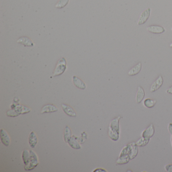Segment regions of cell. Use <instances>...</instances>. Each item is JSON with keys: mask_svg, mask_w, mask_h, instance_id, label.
Masks as SVG:
<instances>
[{"mask_svg": "<svg viewBox=\"0 0 172 172\" xmlns=\"http://www.w3.org/2000/svg\"><path fill=\"white\" fill-rule=\"evenodd\" d=\"M68 143L70 146L73 149H80L81 148V146L74 136H71L69 140H68Z\"/></svg>", "mask_w": 172, "mask_h": 172, "instance_id": "obj_16", "label": "cell"}, {"mask_svg": "<svg viewBox=\"0 0 172 172\" xmlns=\"http://www.w3.org/2000/svg\"><path fill=\"white\" fill-rule=\"evenodd\" d=\"M7 115V116H9V117H17V116H18L20 114L16 111V110H10L9 111H8Z\"/></svg>", "mask_w": 172, "mask_h": 172, "instance_id": "obj_24", "label": "cell"}, {"mask_svg": "<svg viewBox=\"0 0 172 172\" xmlns=\"http://www.w3.org/2000/svg\"><path fill=\"white\" fill-rule=\"evenodd\" d=\"M62 108L64 113L68 116L71 117H76L77 116L76 113L72 108L68 104H62Z\"/></svg>", "mask_w": 172, "mask_h": 172, "instance_id": "obj_10", "label": "cell"}, {"mask_svg": "<svg viewBox=\"0 0 172 172\" xmlns=\"http://www.w3.org/2000/svg\"><path fill=\"white\" fill-rule=\"evenodd\" d=\"M69 0H59L58 3L56 5V7L58 9H62L65 7L68 4Z\"/></svg>", "mask_w": 172, "mask_h": 172, "instance_id": "obj_23", "label": "cell"}, {"mask_svg": "<svg viewBox=\"0 0 172 172\" xmlns=\"http://www.w3.org/2000/svg\"><path fill=\"white\" fill-rule=\"evenodd\" d=\"M168 131L169 132L170 134L171 135V145L172 146V123H170L168 125Z\"/></svg>", "mask_w": 172, "mask_h": 172, "instance_id": "obj_26", "label": "cell"}, {"mask_svg": "<svg viewBox=\"0 0 172 172\" xmlns=\"http://www.w3.org/2000/svg\"><path fill=\"white\" fill-rule=\"evenodd\" d=\"M130 147V159H133L136 158L138 153V146L134 142L129 143Z\"/></svg>", "mask_w": 172, "mask_h": 172, "instance_id": "obj_11", "label": "cell"}, {"mask_svg": "<svg viewBox=\"0 0 172 172\" xmlns=\"http://www.w3.org/2000/svg\"><path fill=\"white\" fill-rule=\"evenodd\" d=\"M166 93L169 94H172V86L170 87L167 90Z\"/></svg>", "mask_w": 172, "mask_h": 172, "instance_id": "obj_27", "label": "cell"}, {"mask_svg": "<svg viewBox=\"0 0 172 172\" xmlns=\"http://www.w3.org/2000/svg\"><path fill=\"white\" fill-rule=\"evenodd\" d=\"M130 145L128 144L122 148L120 152L119 159L117 161L118 165H124L129 163L130 160Z\"/></svg>", "mask_w": 172, "mask_h": 172, "instance_id": "obj_2", "label": "cell"}, {"mask_svg": "<svg viewBox=\"0 0 172 172\" xmlns=\"http://www.w3.org/2000/svg\"><path fill=\"white\" fill-rule=\"evenodd\" d=\"M38 137L35 132L32 131L29 135L28 142L31 148H35L38 143Z\"/></svg>", "mask_w": 172, "mask_h": 172, "instance_id": "obj_17", "label": "cell"}, {"mask_svg": "<svg viewBox=\"0 0 172 172\" xmlns=\"http://www.w3.org/2000/svg\"><path fill=\"white\" fill-rule=\"evenodd\" d=\"M165 169L168 172H172V164L167 165L165 166Z\"/></svg>", "mask_w": 172, "mask_h": 172, "instance_id": "obj_25", "label": "cell"}, {"mask_svg": "<svg viewBox=\"0 0 172 172\" xmlns=\"http://www.w3.org/2000/svg\"><path fill=\"white\" fill-rule=\"evenodd\" d=\"M163 83V77L162 75H159L158 77V78L156 79V80H155L152 84L151 87L150 91L151 93H154L156 90H158L159 88H161Z\"/></svg>", "mask_w": 172, "mask_h": 172, "instance_id": "obj_6", "label": "cell"}, {"mask_svg": "<svg viewBox=\"0 0 172 172\" xmlns=\"http://www.w3.org/2000/svg\"><path fill=\"white\" fill-rule=\"evenodd\" d=\"M142 69L141 63L139 62L134 67L131 69L128 72V75L130 76L136 75L140 72Z\"/></svg>", "mask_w": 172, "mask_h": 172, "instance_id": "obj_15", "label": "cell"}, {"mask_svg": "<svg viewBox=\"0 0 172 172\" xmlns=\"http://www.w3.org/2000/svg\"><path fill=\"white\" fill-rule=\"evenodd\" d=\"M58 111V108L54 104H46L44 106L41 111V114L44 113H54Z\"/></svg>", "mask_w": 172, "mask_h": 172, "instance_id": "obj_14", "label": "cell"}, {"mask_svg": "<svg viewBox=\"0 0 172 172\" xmlns=\"http://www.w3.org/2000/svg\"><path fill=\"white\" fill-rule=\"evenodd\" d=\"M145 97V90L141 86L138 87L137 92L136 93L135 100L136 103L137 104H140L141 103Z\"/></svg>", "mask_w": 172, "mask_h": 172, "instance_id": "obj_13", "label": "cell"}, {"mask_svg": "<svg viewBox=\"0 0 172 172\" xmlns=\"http://www.w3.org/2000/svg\"><path fill=\"white\" fill-rule=\"evenodd\" d=\"M147 31L153 34H161L165 32V28L163 26L159 25H151L147 27Z\"/></svg>", "mask_w": 172, "mask_h": 172, "instance_id": "obj_8", "label": "cell"}, {"mask_svg": "<svg viewBox=\"0 0 172 172\" xmlns=\"http://www.w3.org/2000/svg\"><path fill=\"white\" fill-rule=\"evenodd\" d=\"M149 138H146L142 137L141 138L138 140L136 141V144L138 147H143V146H146L148 143H149Z\"/></svg>", "mask_w": 172, "mask_h": 172, "instance_id": "obj_22", "label": "cell"}, {"mask_svg": "<svg viewBox=\"0 0 172 172\" xmlns=\"http://www.w3.org/2000/svg\"><path fill=\"white\" fill-rule=\"evenodd\" d=\"M17 42L26 46H33L34 45V43H33L32 41L29 38L25 36L19 38Z\"/></svg>", "mask_w": 172, "mask_h": 172, "instance_id": "obj_18", "label": "cell"}, {"mask_svg": "<svg viewBox=\"0 0 172 172\" xmlns=\"http://www.w3.org/2000/svg\"><path fill=\"white\" fill-rule=\"evenodd\" d=\"M170 48H172V42H171V44L170 45Z\"/></svg>", "mask_w": 172, "mask_h": 172, "instance_id": "obj_29", "label": "cell"}, {"mask_svg": "<svg viewBox=\"0 0 172 172\" xmlns=\"http://www.w3.org/2000/svg\"><path fill=\"white\" fill-rule=\"evenodd\" d=\"M151 9L148 8L145 11L142 12L139 16V19L137 22L138 25H141L146 23L148 19H149L151 15Z\"/></svg>", "mask_w": 172, "mask_h": 172, "instance_id": "obj_5", "label": "cell"}, {"mask_svg": "<svg viewBox=\"0 0 172 172\" xmlns=\"http://www.w3.org/2000/svg\"><path fill=\"white\" fill-rule=\"evenodd\" d=\"M31 158V152L30 151L24 150L22 153V159L23 163H24L25 166L27 165L29 163V160Z\"/></svg>", "mask_w": 172, "mask_h": 172, "instance_id": "obj_19", "label": "cell"}, {"mask_svg": "<svg viewBox=\"0 0 172 172\" xmlns=\"http://www.w3.org/2000/svg\"><path fill=\"white\" fill-rule=\"evenodd\" d=\"M30 152H31V158L29 163L27 166L24 167L25 170L26 171L32 170L38 166V165L39 163L38 156L36 155V153L31 150L30 151Z\"/></svg>", "mask_w": 172, "mask_h": 172, "instance_id": "obj_4", "label": "cell"}, {"mask_svg": "<svg viewBox=\"0 0 172 172\" xmlns=\"http://www.w3.org/2000/svg\"><path fill=\"white\" fill-rule=\"evenodd\" d=\"M155 133V127L153 124H151L142 133V137L150 139L154 135Z\"/></svg>", "mask_w": 172, "mask_h": 172, "instance_id": "obj_7", "label": "cell"}, {"mask_svg": "<svg viewBox=\"0 0 172 172\" xmlns=\"http://www.w3.org/2000/svg\"></svg>", "mask_w": 172, "mask_h": 172, "instance_id": "obj_30", "label": "cell"}, {"mask_svg": "<svg viewBox=\"0 0 172 172\" xmlns=\"http://www.w3.org/2000/svg\"><path fill=\"white\" fill-rule=\"evenodd\" d=\"M98 171H100V172H107V171H106L105 170L103 169H96V170L93 171V172H98Z\"/></svg>", "mask_w": 172, "mask_h": 172, "instance_id": "obj_28", "label": "cell"}, {"mask_svg": "<svg viewBox=\"0 0 172 172\" xmlns=\"http://www.w3.org/2000/svg\"><path fill=\"white\" fill-rule=\"evenodd\" d=\"M73 82L74 83V86L80 89V90H84L86 88V86L85 83L78 78L76 76H73L72 77Z\"/></svg>", "mask_w": 172, "mask_h": 172, "instance_id": "obj_12", "label": "cell"}, {"mask_svg": "<svg viewBox=\"0 0 172 172\" xmlns=\"http://www.w3.org/2000/svg\"><path fill=\"white\" fill-rule=\"evenodd\" d=\"M1 139L3 145L6 146H9L10 143L11 139L10 136L8 134L7 132L4 130L2 129L1 130Z\"/></svg>", "mask_w": 172, "mask_h": 172, "instance_id": "obj_9", "label": "cell"}, {"mask_svg": "<svg viewBox=\"0 0 172 172\" xmlns=\"http://www.w3.org/2000/svg\"><path fill=\"white\" fill-rule=\"evenodd\" d=\"M72 136V132L71 129L68 126H66L64 131V140L65 142H68V140Z\"/></svg>", "mask_w": 172, "mask_h": 172, "instance_id": "obj_21", "label": "cell"}, {"mask_svg": "<svg viewBox=\"0 0 172 172\" xmlns=\"http://www.w3.org/2000/svg\"><path fill=\"white\" fill-rule=\"evenodd\" d=\"M156 103V100H152L151 98H146L143 101V104L147 108H151L154 107Z\"/></svg>", "mask_w": 172, "mask_h": 172, "instance_id": "obj_20", "label": "cell"}, {"mask_svg": "<svg viewBox=\"0 0 172 172\" xmlns=\"http://www.w3.org/2000/svg\"><path fill=\"white\" fill-rule=\"evenodd\" d=\"M67 63L66 59L64 58H62L59 60L55 68L53 77L58 76L61 75L65 72L67 68Z\"/></svg>", "mask_w": 172, "mask_h": 172, "instance_id": "obj_3", "label": "cell"}, {"mask_svg": "<svg viewBox=\"0 0 172 172\" xmlns=\"http://www.w3.org/2000/svg\"><path fill=\"white\" fill-rule=\"evenodd\" d=\"M121 117L119 116L110 123L108 127V135L110 139L116 141L119 139L120 134V120Z\"/></svg>", "mask_w": 172, "mask_h": 172, "instance_id": "obj_1", "label": "cell"}]
</instances>
